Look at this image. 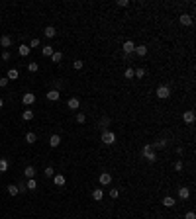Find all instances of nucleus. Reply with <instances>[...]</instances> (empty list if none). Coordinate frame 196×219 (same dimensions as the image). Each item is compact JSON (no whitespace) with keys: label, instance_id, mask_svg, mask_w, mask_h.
Returning <instances> with one entry per match:
<instances>
[{"label":"nucleus","instance_id":"nucleus-14","mask_svg":"<svg viewBox=\"0 0 196 219\" xmlns=\"http://www.w3.org/2000/svg\"><path fill=\"white\" fill-rule=\"evenodd\" d=\"M178 197H181V200H188V197H190V190L188 188H178Z\"/></svg>","mask_w":196,"mask_h":219},{"label":"nucleus","instance_id":"nucleus-4","mask_svg":"<svg viewBox=\"0 0 196 219\" xmlns=\"http://www.w3.org/2000/svg\"><path fill=\"white\" fill-rule=\"evenodd\" d=\"M122 49H124V55H131V53L135 51V45H134V41H124V45H122Z\"/></svg>","mask_w":196,"mask_h":219},{"label":"nucleus","instance_id":"nucleus-6","mask_svg":"<svg viewBox=\"0 0 196 219\" xmlns=\"http://www.w3.org/2000/svg\"><path fill=\"white\" fill-rule=\"evenodd\" d=\"M22 102L26 104V106H31L35 102V94H31V92H26L24 96H22Z\"/></svg>","mask_w":196,"mask_h":219},{"label":"nucleus","instance_id":"nucleus-18","mask_svg":"<svg viewBox=\"0 0 196 219\" xmlns=\"http://www.w3.org/2000/svg\"><path fill=\"white\" fill-rule=\"evenodd\" d=\"M134 53H137L139 57H145V55H147V47H145V45H137Z\"/></svg>","mask_w":196,"mask_h":219},{"label":"nucleus","instance_id":"nucleus-19","mask_svg":"<svg viewBox=\"0 0 196 219\" xmlns=\"http://www.w3.org/2000/svg\"><path fill=\"white\" fill-rule=\"evenodd\" d=\"M6 190H8V194H10V196H18V194H20V188H18L16 184H10Z\"/></svg>","mask_w":196,"mask_h":219},{"label":"nucleus","instance_id":"nucleus-29","mask_svg":"<svg viewBox=\"0 0 196 219\" xmlns=\"http://www.w3.org/2000/svg\"><path fill=\"white\" fill-rule=\"evenodd\" d=\"M134 76L143 78V76H145V68H134Z\"/></svg>","mask_w":196,"mask_h":219},{"label":"nucleus","instance_id":"nucleus-3","mask_svg":"<svg viewBox=\"0 0 196 219\" xmlns=\"http://www.w3.org/2000/svg\"><path fill=\"white\" fill-rule=\"evenodd\" d=\"M169 96H171V88H169V86H165V84H163V86H159V88H157V98L167 100Z\"/></svg>","mask_w":196,"mask_h":219},{"label":"nucleus","instance_id":"nucleus-23","mask_svg":"<svg viewBox=\"0 0 196 219\" xmlns=\"http://www.w3.org/2000/svg\"><path fill=\"white\" fill-rule=\"evenodd\" d=\"M10 166V162H8V158H0V172H6Z\"/></svg>","mask_w":196,"mask_h":219},{"label":"nucleus","instance_id":"nucleus-17","mask_svg":"<svg viewBox=\"0 0 196 219\" xmlns=\"http://www.w3.org/2000/svg\"><path fill=\"white\" fill-rule=\"evenodd\" d=\"M59 143H61V137L59 135H51L49 137V145L51 147H59Z\"/></svg>","mask_w":196,"mask_h":219},{"label":"nucleus","instance_id":"nucleus-36","mask_svg":"<svg viewBox=\"0 0 196 219\" xmlns=\"http://www.w3.org/2000/svg\"><path fill=\"white\" fill-rule=\"evenodd\" d=\"M182 168H184V164H182V161H177V162H174V170H178V172H181Z\"/></svg>","mask_w":196,"mask_h":219},{"label":"nucleus","instance_id":"nucleus-45","mask_svg":"<svg viewBox=\"0 0 196 219\" xmlns=\"http://www.w3.org/2000/svg\"><path fill=\"white\" fill-rule=\"evenodd\" d=\"M2 106H4V100H2V98H0V108H2Z\"/></svg>","mask_w":196,"mask_h":219},{"label":"nucleus","instance_id":"nucleus-25","mask_svg":"<svg viewBox=\"0 0 196 219\" xmlns=\"http://www.w3.org/2000/svg\"><path fill=\"white\" fill-rule=\"evenodd\" d=\"M151 147H153V149H155V147H157V149H165V147H167V141H165V139H159V141H155Z\"/></svg>","mask_w":196,"mask_h":219},{"label":"nucleus","instance_id":"nucleus-11","mask_svg":"<svg viewBox=\"0 0 196 219\" xmlns=\"http://www.w3.org/2000/svg\"><path fill=\"white\" fill-rule=\"evenodd\" d=\"M67 106H69L71 110H78V106H81V102H78V98H69Z\"/></svg>","mask_w":196,"mask_h":219},{"label":"nucleus","instance_id":"nucleus-20","mask_svg":"<svg viewBox=\"0 0 196 219\" xmlns=\"http://www.w3.org/2000/svg\"><path fill=\"white\" fill-rule=\"evenodd\" d=\"M24 174H26V178H34V176H35V168L34 166H26Z\"/></svg>","mask_w":196,"mask_h":219},{"label":"nucleus","instance_id":"nucleus-16","mask_svg":"<svg viewBox=\"0 0 196 219\" xmlns=\"http://www.w3.org/2000/svg\"><path fill=\"white\" fill-rule=\"evenodd\" d=\"M18 76H20L18 68H10V71H8V74H6V78H8V80H16Z\"/></svg>","mask_w":196,"mask_h":219},{"label":"nucleus","instance_id":"nucleus-21","mask_svg":"<svg viewBox=\"0 0 196 219\" xmlns=\"http://www.w3.org/2000/svg\"><path fill=\"white\" fill-rule=\"evenodd\" d=\"M163 205H165V207H173L174 205V197H171V196L163 197Z\"/></svg>","mask_w":196,"mask_h":219},{"label":"nucleus","instance_id":"nucleus-33","mask_svg":"<svg viewBox=\"0 0 196 219\" xmlns=\"http://www.w3.org/2000/svg\"><path fill=\"white\" fill-rule=\"evenodd\" d=\"M124 76H126V78H134V68H126V71H124Z\"/></svg>","mask_w":196,"mask_h":219},{"label":"nucleus","instance_id":"nucleus-28","mask_svg":"<svg viewBox=\"0 0 196 219\" xmlns=\"http://www.w3.org/2000/svg\"><path fill=\"white\" fill-rule=\"evenodd\" d=\"M53 53H55V51H53V45H43V55H47V57H51Z\"/></svg>","mask_w":196,"mask_h":219},{"label":"nucleus","instance_id":"nucleus-13","mask_svg":"<svg viewBox=\"0 0 196 219\" xmlns=\"http://www.w3.org/2000/svg\"><path fill=\"white\" fill-rule=\"evenodd\" d=\"M53 182H55L57 186H65L67 180H65V176H63V174H55V176H53Z\"/></svg>","mask_w":196,"mask_h":219},{"label":"nucleus","instance_id":"nucleus-12","mask_svg":"<svg viewBox=\"0 0 196 219\" xmlns=\"http://www.w3.org/2000/svg\"><path fill=\"white\" fill-rule=\"evenodd\" d=\"M26 141H28V145H34V143L38 141L35 133H34V131H28V133H26Z\"/></svg>","mask_w":196,"mask_h":219},{"label":"nucleus","instance_id":"nucleus-40","mask_svg":"<svg viewBox=\"0 0 196 219\" xmlns=\"http://www.w3.org/2000/svg\"><path fill=\"white\" fill-rule=\"evenodd\" d=\"M53 90H61V80H55V82H53Z\"/></svg>","mask_w":196,"mask_h":219},{"label":"nucleus","instance_id":"nucleus-26","mask_svg":"<svg viewBox=\"0 0 196 219\" xmlns=\"http://www.w3.org/2000/svg\"><path fill=\"white\" fill-rule=\"evenodd\" d=\"M38 188V182L34 178H28V184H26V190H35Z\"/></svg>","mask_w":196,"mask_h":219},{"label":"nucleus","instance_id":"nucleus-22","mask_svg":"<svg viewBox=\"0 0 196 219\" xmlns=\"http://www.w3.org/2000/svg\"><path fill=\"white\" fill-rule=\"evenodd\" d=\"M22 117H24L26 121H31V119H34V111H31V110H24L22 111Z\"/></svg>","mask_w":196,"mask_h":219},{"label":"nucleus","instance_id":"nucleus-5","mask_svg":"<svg viewBox=\"0 0 196 219\" xmlns=\"http://www.w3.org/2000/svg\"><path fill=\"white\" fill-rule=\"evenodd\" d=\"M98 180H100V184H102V186H108L110 182H112V174H110V172H102V174L98 176Z\"/></svg>","mask_w":196,"mask_h":219},{"label":"nucleus","instance_id":"nucleus-42","mask_svg":"<svg viewBox=\"0 0 196 219\" xmlns=\"http://www.w3.org/2000/svg\"><path fill=\"white\" fill-rule=\"evenodd\" d=\"M184 219H196V215H194V211H188L186 215H184Z\"/></svg>","mask_w":196,"mask_h":219},{"label":"nucleus","instance_id":"nucleus-27","mask_svg":"<svg viewBox=\"0 0 196 219\" xmlns=\"http://www.w3.org/2000/svg\"><path fill=\"white\" fill-rule=\"evenodd\" d=\"M30 47L28 45H20V49H18V53H20V55H22V57H26V55H30Z\"/></svg>","mask_w":196,"mask_h":219},{"label":"nucleus","instance_id":"nucleus-38","mask_svg":"<svg viewBox=\"0 0 196 219\" xmlns=\"http://www.w3.org/2000/svg\"><path fill=\"white\" fill-rule=\"evenodd\" d=\"M2 61H10V51H2Z\"/></svg>","mask_w":196,"mask_h":219},{"label":"nucleus","instance_id":"nucleus-2","mask_svg":"<svg viewBox=\"0 0 196 219\" xmlns=\"http://www.w3.org/2000/svg\"><path fill=\"white\" fill-rule=\"evenodd\" d=\"M102 143H106V145H114V143H116V135L112 131H108V129L102 131Z\"/></svg>","mask_w":196,"mask_h":219},{"label":"nucleus","instance_id":"nucleus-41","mask_svg":"<svg viewBox=\"0 0 196 219\" xmlns=\"http://www.w3.org/2000/svg\"><path fill=\"white\" fill-rule=\"evenodd\" d=\"M110 196H112V197H118V196H120V190H116V188L110 190Z\"/></svg>","mask_w":196,"mask_h":219},{"label":"nucleus","instance_id":"nucleus-1","mask_svg":"<svg viewBox=\"0 0 196 219\" xmlns=\"http://www.w3.org/2000/svg\"><path fill=\"white\" fill-rule=\"evenodd\" d=\"M143 157H145L149 162H155V158H157V157H155V149H153L151 145H145V147H143Z\"/></svg>","mask_w":196,"mask_h":219},{"label":"nucleus","instance_id":"nucleus-9","mask_svg":"<svg viewBox=\"0 0 196 219\" xmlns=\"http://www.w3.org/2000/svg\"><path fill=\"white\" fill-rule=\"evenodd\" d=\"M59 96H61V94H59V90H53V88H51L49 92H47V98H49L51 102H57V100H59Z\"/></svg>","mask_w":196,"mask_h":219},{"label":"nucleus","instance_id":"nucleus-31","mask_svg":"<svg viewBox=\"0 0 196 219\" xmlns=\"http://www.w3.org/2000/svg\"><path fill=\"white\" fill-rule=\"evenodd\" d=\"M28 71H30V72H38V71H39L38 63H28Z\"/></svg>","mask_w":196,"mask_h":219},{"label":"nucleus","instance_id":"nucleus-7","mask_svg":"<svg viewBox=\"0 0 196 219\" xmlns=\"http://www.w3.org/2000/svg\"><path fill=\"white\" fill-rule=\"evenodd\" d=\"M182 119H184V123H194V111H184L182 114Z\"/></svg>","mask_w":196,"mask_h":219},{"label":"nucleus","instance_id":"nucleus-8","mask_svg":"<svg viewBox=\"0 0 196 219\" xmlns=\"http://www.w3.org/2000/svg\"><path fill=\"white\" fill-rule=\"evenodd\" d=\"M178 22L182 25H192V18H190L188 14H181V18H178Z\"/></svg>","mask_w":196,"mask_h":219},{"label":"nucleus","instance_id":"nucleus-30","mask_svg":"<svg viewBox=\"0 0 196 219\" xmlns=\"http://www.w3.org/2000/svg\"><path fill=\"white\" fill-rule=\"evenodd\" d=\"M51 59H53V63H61V59H63V55H61V51H55L51 55Z\"/></svg>","mask_w":196,"mask_h":219},{"label":"nucleus","instance_id":"nucleus-46","mask_svg":"<svg viewBox=\"0 0 196 219\" xmlns=\"http://www.w3.org/2000/svg\"><path fill=\"white\" fill-rule=\"evenodd\" d=\"M0 127H2V125H0Z\"/></svg>","mask_w":196,"mask_h":219},{"label":"nucleus","instance_id":"nucleus-37","mask_svg":"<svg viewBox=\"0 0 196 219\" xmlns=\"http://www.w3.org/2000/svg\"><path fill=\"white\" fill-rule=\"evenodd\" d=\"M82 65H84L82 61H75V63H73V67H75L77 71H81V68H82Z\"/></svg>","mask_w":196,"mask_h":219},{"label":"nucleus","instance_id":"nucleus-34","mask_svg":"<svg viewBox=\"0 0 196 219\" xmlns=\"http://www.w3.org/2000/svg\"><path fill=\"white\" fill-rule=\"evenodd\" d=\"M31 47H39V39H38V37H34V39L30 41V49H31Z\"/></svg>","mask_w":196,"mask_h":219},{"label":"nucleus","instance_id":"nucleus-35","mask_svg":"<svg viewBox=\"0 0 196 219\" xmlns=\"http://www.w3.org/2000/svg\"><path fill=\"white\" fill-rule=\"evenodd\" d=\"M77 121H78V123H84V121H86V115H84V114H77Z\"/></svg>","mask_w":196,"mask_h":219},{"label":"nucleus","instance_id":"nucleus-43","mask_svg":"<svg viewBox=\"0 0 196 219\" xmlns=\"http://www.w3.org/2000/svg\"><path fill=\"white\" fill-rule=\"evenodd\" d=\"M128 4H130L128 0H118V6H128Z\"/></svg>","mask_w":196,"mask_h":219},{"label":"nucleus","instance_id":"nucleus-39","mask_svg":"<svg viewBox=\"0 0 196 219\" xmlns=\"http://www.w3.org/2000/svg\"><path fill=\"white\" fill-rule=\"evenodd\" d=\"M4 86H8V78H6V76L0 78V88H4Z\"/></svg>","mask_w":196,"mask_h":219},{"label":"nucleus","instance_id":"nucleus-24","mask_svg":"<svg viewBox=\"0 0 196 219\" xmlns=\"http://www.w3.org/2000/svg\"><path fill=\"white\" fill-rule=\"evenodd\" d=\"M92 197H94V200H96V201H100V200H102V197H104V192L100 190V188H96V190L92 192Z\"/></svg>","mask_w":196,"mask_h":219},{"label":"nucleus","instance_id":"nucleus-10","mask_svg":"<svg viewBox=\"0 0 196 219\" xmlns=\"http://www.w3.org/2000/svg\"><path fill=\"white\" fill-rule=\"evenodd\" d=\"M43 35H45V37H55V35H57V29L53 28V25H47V28L43 29Z\"/></svg>","mask_w":196,"mask_h":219},{"label":"nucleus","instance_id":"nucleus-32","mask_svg":"<svg viewBox=\"0 0 196 219\" xmlns=\"http://www.w3.org/2000/svg\"><path fill=\"white\" fill-rule=\"evenodd\" d=\"M43 174H45V176H49V178H53V176H55V170H53V166H47Z\"/></svg>","mask_w":196,"mask_h":219},{"label":"nucleus","instance_id":"nucleus-15","mask_svg":"<svg viewBox=\"0 0 196 219\" xmlns=\"http://www.w3.org/2000/svg\"><path fill=\"white\" fill-rule=\"evenodd\" d=\"M0 45H2V47H10V45H12V37H10V35H2V37H0Z\"/></svg>","mask_w":196,"mask_h":219},{"label":"nucleus","instance_id":"nucleus-44","mask_svg":"<svg viewBox=\"0 0 196 219\" xmlns=\"http://www.w3.org/2000/svg\"><path fill=\"white\" fill-rule=\"evenodd\" d=\"M110 123V119H108V117H106V119H102V121H100V125H102V127H106V125H108Z\"/></svg>","mask_w":196,"mask_h":219}]
</instances>
